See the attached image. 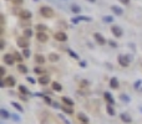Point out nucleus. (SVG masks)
Wrapping results in <instances>:
<instances>
[{"mask_svg":"<svg viewBox=\"0 0 142 124\" xmlns=\"http://www.w3.org/2000/svg\"><path fill=\"white\" fill-rule=\"evenodd\" d=\"M40 14H41L44 18L50 19V18L54 16V10L51 9L50 6H41V8H40Z\"/></svg>","mask_w":142,"mask_h":124,"instance_id":"obj_1","label":"nucleus"},{"mask_svg":"<svg viewBox=\"0 0 142 124\" xmlns=\"http://www.w3.org/2000/svg\"><path fill=\"white\" fill-rule=\"evenodd\" d=\"M80 21H85V22H91L92 21V18L91 16H82V15H79V16H75V18H72L71 19V22L76 25V24H79Z\"/></svg>","mask_w":142,"mask_h":124,"instance_id":"obj_2","label":"nucleus"},{"mask_svg":"<svg viewBox=\"0 0 142 124\" xmlns=\"http://www.w3.org/2000/svg\"><path fill=\"white\" fill-rule=\"evenodd\" d=\"M3 61H4V63H5V65H8V66H13V65L15 63V58H14V55L5 53V55L3 56Z\"/></svg>","mask_w":142,"mask_h":124,"instance_id":"obj_3","label":"nucleus"},{"mask_svg":"<svg viewBox=\"0 0 142 124\" xmlns=\"http://www.w3.org/2000/svg\"><path fill=\"white\" fill-rule=\"evenodd\" d=\"M117 61H118L120 66H122V67H127L130 65V61H128V58H127L126 55H118L117 56Z\"/></svg>","mask_w":142,"mask_h":124,"instance_id":"obj_4","label":"nucleus"},{"mask_svg":"<svg viewBox=\"0 0 142 124\" xmlns=\"http://www.w3.org/2000/svg\"><path fill=\"white\" fill-rule=\"evenodd\" d=\"M19 16H20V19L21 20H30L31 19V16H32V14H31L30 10L24 9V10H20Z\"/></svg>","mask_w":142,"mask_h":124,"instance_id":"obj_5","label":"nucleus"},{"mask_svg":"<svg viewBox=\"0 0 142 124\" xmlns=\"http://www.w3.org/2000/svg\"><path fill=\"white\" fill-rule=\"evenodd\" d=\"M16 45L21 48H28L29 47V40L26 37H24V36H23V37H19L16 40Z\"/></svg>","mask_w":142,"mask_h":124,"instance_id":"obj_6","label":"nucleus"},{"mask_svg":"<svg viewBox=\"0 0 142 124\" xmlns=\"http://www.w3.org/2000/svg\"><path fill=\"white\" fill-rule=\"evenodd\" d=\"M54 37H55L56 41H60V42H65V41H67V35L65 32H62V31H57V32H55Z\"/></svg>","mask_w":142,"mask_h":124,"instance_id":"obj_7","label":"nucleus"},{"mask_svg":"<svg viewBox=\"0 0 142 124\" xmlns=\"http://www.w3.org/2000/svg\"><path fill=\"white\" fill-rule=\"evenodd\" d=\"M94 38L96 40V42H97L99 45H101V46L105 45V44L107 42V41H106V38L104 37V35H101L100 32H95V34H94Z\"/></svg>","mask_w":142,"mask_h":124,"instance_id":"obj_8","label":"nucleus"},{"mask_svg":"<svg viewBox=\"0 0 142 124\" xmlns=\"http://www.w3.org/2000/svg\"><path fill=\"white\" fill-rule=\"evenodd\" d=\"M111 32H112V35H114L115 37H121L122 36V29L120 27V26H116V25H114L112 27H111Z\"/></svg>","mask_w":142,"mask_h":124,"instance_id":"obj_9","label":"nucleus"},{"mask_svg":"<svg viewBox=\"0 0 142 124\" xmlns=\"http://www.w3.org/2000/svg\"><path fill=\"white\" fill-rule=\"evenodd\" d=\"M4 79V82H5V85L8 87H14L15 86V83H16V81H15V78L13 76H8L6 78H3Z\"/></svg>","mask_w":142,"mask_h":124,"instance_id":"obj_10","label":"nucleus"},{"mask_svg":"<svg viewBox=\"0 0 142 124\" xmlns=\"http://www.w3.org/2000/svg\"><path fill=\"white\" fill-rule=\"evenodd\" d=\"M104 98H105V101L108 103V104H114L115 103V99H114V97H112V94L110 93V92H105L104 93Z\"/></svg>","mask_w":142,"mask_h":124,"instance_id":"obj_11","label":"nucleus"},{"mask_svg":"<svg viewBox=\"0 0 142 124\" xmlns=\"http://www.w3.org/2000/svg\"><path fill=\"white\" fill-rule=\"evenodd\" d=\"M120 119L122 120L123 123H131L132 122V118H131V115L128 113H121L120 114Z\"/></svg>","mask_w":142,"mask_h":124,"instance_id":"obj_12","label":"nucleus"},{"mask_svg":"<svg viewBox=\"0 0 142 124\" xmlns=\"http://www.w3.org/2000/svg\"><path fill=\"white\" fill-rule=\"evenodd\" d=\"M36 38H38V41H40V42H46L47 40H49V36H47L45 32H38L36 34Z\"/></svg>","mask_w":142,"mask_h":124,"instance_id":"obj_13","label":"nucleus"},{"mask_svg":"<svg viewBox=\"0 0 142 124\" xmlns=\"http://www.w3.org/2000/svg\"><path fill=\"white\" fill-rule=\"evenodd\" d=\"M77 119H79L82 124H87L89 123V120H90L89 117H87L85 113H79V114H77Z\"/></svg>","mask_w":142,"mask_h":124,"instance_id":"obj_14","label":"nucleus"},{"mask_svg":"<svg viewBox=\"0 0 142 124\" xmlns=\"http://www.w3.org/2000/svg\"><path fill=\"white\" fill-rule=\"evenodd\" d=\"M38 82L42 86H46L47 83H50V77L49 76H40L38 79Z\"/></svg>","mask_w":142,"mask_h":124,"instance_id":"obj_15","label":"nucleus"},{"mask_svg":"<svg viewBox=\"0 0 142 124\" xmlns=\"http://www.w3.org/2000/svg\"><path fill=\"white\" fill-rule=\"evenodd\" d=\"M61 101H62V103H64L65 105H69V107H74V101H72L71 98L66 97V95L61 97Z\"/></svg>","mask_w":142,"mask_h":124,"instance_id":"obj_16","label":"nucleus"},{"mask_svg":"<svg viewBox=\"0 0 142 124\" xmlns=\"http://www.w3.org/2000/svg\"><path fill=\"white\" fill-rule=\"evenodd\" d=\"M118 79L116 78V77H112V78H110V87L112 88V89H117L118 88Z\"/></svg>","mask_w":142,"mask_h":124,"instance_id":"obj_17","label":"nucleus"},{"mask_svg":"<svg viewBox=\"0 0 142 124\" xmlns=\"http://www.w3.org/2000/svg\"><path fill=\"white\" fill-rule=\"evenodd\" d=\"M0 117H1L3 119H9L10 117H11V114H10L5 108H0Z\"/></svg>","mask_w":142,"mask_h":124,"instance_id":"obj_18","label":"nucleus"},{"mask_svg":"<svg viewBox=\"0 0 142 124\" xmlns=\"http://www.w3.org/2000/svg\"><path fill=\"white\" fill-rule=\"evenodd\" d=\"M51 89L55 91V92H61V91H62V86H61L59 82H52V83H51Z\"/></svg>","mask_w":142,"mask_h":124,"instance_id":"obj_19","label":"nucleus"},{"mask_svg":"<svg viewBox=\"0 0 142 124\" xmlns=\"http://www.w3.org/2000/svg\"><path fill=\"white\" fill-rule=\"evenodd\" d=\"M111 10L114 11V14H116V15H118V16H121L123 14V10L120 8V6H117V5H112L111 6Z\"/></svg>","mask_w":142,"mask_h":124,"instance_id":"obj_20","label":"nucleus"},{"mask_svg":"<svg viewBox=\"0 0 142 124\" xmlns=\"http://www.w3.org/2000/svg\"><path fill=\"white\" fill-rule=\"evenodd\" d=\"M35 30H38V32H45L49 29H47L46 25H44V24H36L35 25Z\"/></svg>","mask_w":142,"mask_h":124,"instance_id":"obj_21","label":"nucleus"},{"mask_svg":"<svg viewBox=\"0 0 142 124\" xmlns=\"http://www.w3.org/2000/svg\"><path fill=\"white\" fill-rule=\"evenodd\" d=\"M20 26L24 29H30L31 26V20H21L20 21Z\"/></svg>","mask_w":142,"mask_h":124,"instance_id":"obj_22","label":"nucleus"},{"mask_svg":"<svg viewBox=\"0 0 142 124\" xmlns=\"http://www.w3.org/2000/svg\"><path fill=\"white\" fill-rule=\"evenodd\" d=\"M61 111L66 114H72L74 113V109L72 107H69V105H61Z\"/></svg>","mask_w":142,"mask_h":124,"instance_id":"obj_23","label":"nucleus"},{"mask_svg":"<svg viewBox=\"0 0 142 124\" xmlns=\"http://www.w3.org/2000/svg\"><path fill=\"white\" fill-rule=\"evenodd\" d=\"M49 60L51 62H57L60 60V56L57 53H55V52H51V53H49Z\"/></svg>","mask_w":142,"mask_h":124,"instance_id":"obj_24","label":"nucleus"},{"mask_svg":"<svg viewBox=\"0 0 142 124\" xmlns=\"http://www.w3.org/2000/svg\"><path fill=\"white\" fill-rule=\"evenodd\" d=\"M35 61L40 63V65H42V63H45V57H44V55H41V53H36L35 55Z\"/></svg>","mask_w":142,"mask_h":124,"instance_id":"obj_25","label":"nucleus"},{"mask_svg":"<svg viewBox=\"0 0 142 124\" xmlns=\"http://www.w3.org/2000/svg\"><path fill=\"white\" fill-rule=\"evenodd\" d=\"M120 99H121L122 102H125V103H130V102H131V97L127 95L126 93H121V94H120Z\"/></svg>","mask_w":142,"mask_h":124,"instance_id":"obj_26","label":"nucleus"},{"mask_svg":"<svg viewBox=\"0 0 142 124\" xmlns=\"http://www.w3.org/2000/svg\"><path fill=\"white\" fill-rule=\"evenodd\" d=\"M18 71H19L20 73H24V75H26L28 73V67L25 66V65H23V63H19V66H18Z\"/></svg>","mask_w":142,"mask_h":124,"instance_id":"obj_27","label":"nucleus"},{"mask_svg":"<svg viewBox=\"0 0 142 124\" xmlns=\"http://www.w3.org/2000/svg\"><path fill=\"white\" fill-rule=\"evenodd\" d=\"M19 91H20V93H21V94H25V95L31 94V93H30V91H29L25 86H23V85H20V86H19Z\"/></svg>","mask_w":142,"mask_h":124,"instance_id":"obj_28","label":"nucleus"},{"mask_svg":"<svg viewBox=\"0 0 142 124\" xmlns=\"http://www.w3.org/2000/svg\"><path fill=\"white\" fill-rule=\"evenodd\" d=\"M106 112H107V114H110L111 117H114L115 114H116V112H115L114 107L111 104H107V107H106Z\"/></svg>","mask_w":142,"mask_h":124,"instance_id":"obj_29","label":"nucleus"},{"mask_svg":"<svg viewBox=\"0 0 142 124\" xmlns=\"http://www.w3.org/2000/svg\"><path fill=\"white\" fill-rule=\"evenodd\" d=\"M102 21H104L105 24H111V22H114V18L111 15H105L104 18H102Z\"/></svg>","mask_w":142,"mask_h":124,"instance_id":"obj_30","label":"nucleus"},{"mask_svg":"<svg viewBox=\"0 0 142 124\" xmlns=\"http://www.w3.org/2000/svg\"><path fill=\"white\" fill-rule=\"evenodd\" d=\"M14 58H15V61H16V62H19V63H21V62L24 61V56H23V55H20L19 52H15V53H14Z\"/></svg>","mask_w":142,"mask_h":124,"instance_id":"obj_31","label":"nucleus"},{"mask_svg":"<svg viewBox=\"0 0 142 124\" xmlns=\"http://www.w3.org/2000/svg\"><path fill=\"white\" fill-rule=\"evenodd\" d=\"M34 72H35L36 75H39V76H41V75H44V73L46 72V70H45V68H41V67H35V68H34Z\"/></svg>","mask_w":142,"mask_h":124,"instance_id":"obj_32","label":"nucleus"},{"mask_svg":"<svg viewBox=\"0 0 142 124\" xmlns=\"http://www.w3.org/2000/svg\"><path fill=\"white\" fill-rule=\"evenodd\" d=\"M67 53L71 56L72 58H75V60H80V57H79V55L76 53L74 50H71V48H67Z\"/></svg>","mask_w":142,"mask_h":124,"instance_id":"obj_33","label":"nucleus"},{"mask_svg":"<svg viewBox=\"0 0 142 124\" xmlns=\"http://www.w3.org/2000/svg\"><path fill=\"white\" fill-rule=\"evenodd\" d=\"M32 35H34V32H32V30H31V29H25V30H24V37L30 38Z\"/></svg>","mask_w":142,"mask_h":124,"instance_id":"obj_34","label":"nucleus"},{"mask_svg":"<svg viewBox=\"0 0 142 124\" xmlns=\"http://www.w3.org/2000/svg\"><path fill=\"white\" fill-rule=\"evenodd\" d=\"M70 9H71L72 12H75V14H80V11H81V8H80L79 5H76V4H72Z\"/></svg>","mask_w":142,"mask_h":124,"instance_id":"obj_35","label":"nucleus"},{"mask_svg":"<svg viewBox=\"0 0 142 124\" xmlns=\"http://www.w3.org/2000/svg\"><path fill=\"white\" fill-rule=\"evenodd\" d=\"M11 105H13V107H14V108H15L16 111H19L20 113H23V112H24L23 107H21V105H20L19 103H16V102H11Z\"/></svg>","mask_w":142,"mask_h":124,"instance_id":"obj_36","label":"nucleus"},{"mask_svg":"<svg viewBox=\"0 0 142 124\" xmlns=\"http://www.w3.org/2000/svg\"><path fill=\"white\" fill-rule=\"evenodd\" d=\"M30 55H31V51H30L29 48H24V50H23V56L25 58H29Z\"/></svg>","mask_w":142,"mask_h":124,"instance_id":"obj_37","label":"nucleus"},{"mask_svg":"<svg viewBox=\"0 0 142 124\" xmlns=\"http://www.w3.org/2000/svg\"><path fill=\"white\" fill-rule=\"evenodd\" d=\"M133 87H135V89H141L142 88V81L141 79H137V81L135 82Z\"/></svg>","mask_w":142,"mask_h":124,"instance_id":"obj_38","label":"nucleus"},{"mask_svg":"<svg viewBox=\"0 0 142 124\" xmlns=\"http://www.w3.org/2000/svg\"><path fill=\"white\" fill-rule=\"evenodd\" d=\"M59 118H60V119H61V120H62V122H64L65 124H71V123H70V122H69V120L66 119V118H65V115H64V114H59Z\"/></svg>","mask_w":142,"mask_h":124,"instance_id":"obj_39","label":"nucleus"},{"mask_svg":"<svg viewBox=\"0 0 142 124\" xmlns=\"http://www.w3.org/2000/svg\"><path fill=\"white\" fill-rule=\"evenodd\" d=\"M42 98H44V101H45V102H46L47 104H52V101H51V98H50V97H49V95H44V97H42Z\"/></svg>","mask_w":142,"mask_h":124,"instance_id":"obj_40","label":"nucleus"},{"mask_svg":"<svg viewBox=\"0 0 142 124\" xmlns=\"http://www.w3.org/2000/svg\"><path fill=\"white\" fill-rule=\"evenodd\" d=\"M11 118H13L14 122H20V120H21V118H20L18 114H11Z\"/></svg>","mask_w":142,"mask_h":124,"instance_id":"obj_41","label":"nucleus"},{"mask_svg":"<svg viewBox=\"0 0 142 124\" xmlns=\"http://www.w3.org/2000/svg\"><path fill=\"white\" fill-rule=\"evenodd\" d=\"M89 85H90V83H89V81H86V79H82V81H81V83H80V87H87Z\"/></svg>","mask_w":142,"mask_h":124,"instance_id":"obj_42","label":"nucleus"},{"mask_svg":"<svg viewBox=\"0 0 142 124\" xmlns=\"http://www.w3.org/2000/svg\"><path fill=\"white\" fill-rule=\"evenodd\" d=\"M108 45H110L111 47H114V48H116V47H117V44L115 42L114 40H110V41H108Z\"/></svg>","mask_w":142,"mask_h":124,"instance_id":"obj_43","label":"nucleus"},{"mask_svg":"<svg viewBox=\"0 0 142 124\" xmlns=\"http://www.w3.org/2000/svg\"><path fill=\"white\" fill-rule=\"evenodd\" d=\"M26 81H28V82H30L31 85H35V83H36V81H35L32 77H28V78H26Z\"/></svg>","mask_w":142,"mask_h":124,"instance_id":"obj_44","label":"nucleus"},{"mask_svg":"<svg viewBox=\"0 0 142 124\" xmlns=\"http://www.w3.org/2000/svg\"><path fill=\"white\" fill-rule=\"evenodd\" d=\"M0 75H1V79H3V77L5 76V68L4 67H0Z\"/></svg>","mask_w":142,"mask_h":124,"instance_id":"obj_45","label":"nucleus"},{"mask_svg":"<svg viewBox=\"0 0 142 124\" xmlns=\"http://www.w3.org/2000/svg\"><path fill=\"white\" fill-rule=\"evenodd\" d=\"M4 47H5V41L0 40V50H4Z\"/></svg>","mask_w":142,"mask_h":124,"instance_id":"obj_46","label":"nucleus"},{"mask_svg":"<svg viewBox=\"0 0 142 124\" xmlns=\"http://www.w3.org/2000/svg\"><path fill=\"white\" fill-rule=\"evenodd\" d=\"M52 107H55V108H57V109H61V105L59 104V103H56V102H52Z\"/></svg>","mask_w":142,"mask_h":124,"instance_id":"obj_47","label":"nucleus"},{"mask_svg":"<svg viewBox=\"0 0 142 124\" xmlns=\"http://www.w3.org/2000/svg\"><path fill=\"white\" fill-rule=\"evenodd\" d=\"M14 1V4H16V5H21L23 3H24V0H13Z\"/></svg>","mask_w":142,"mask_h":124,"instance_id":"obj_48","label":"nucleus"},{"mask_svg":"<svg viewBox=\"0 0 142 124\" xmlns=\"http://www.w3.org/2000/svg\"><path fill=\"white\" fill-rule=\"evenodd\" d=\"M6 86V85H5V82H4V79H1V81H0V87H1V88H4V87Z\"/></svg>","mask_w":142,"mask_h":124,"instance_id":"obj_49","label":"nucleus"},{"mask_svg":"<svg viewBox=\"0 0 142 124\" xmlns=\"http://www.w3.org/2000/svg\"><path fill=\"white\" fill-rule=\"evenodd\" d=\"M80 66H81V67H86V62H85V61H80Z\"/></svg>","mask_w":142,"mask_h":124,"instance_id":"obj_50","label":"nucleus"},{"mask_svg":"<svg viewBox=\"0 0 142 124\" xmlns=\"http://www.w3.org/2000/svg\"><path fill=\"white\" fill-rule=\"evenodd\" d=\"M120 1H121L122 4H125V5H127V4L130 3V0H120Z\"/></svg>","mask_w":142,"mask_h":124,"instance_id":"obj_51","label":"nucleus"},{"mask_svg":"<svg viewBox=\"0 0 142 124\" xmlns=\"http://www.w3.org/2000/svg\"><path fill=\"white\" fill-rule=\"evenodd\" d=\"M35 95H38V97H44V94H42L41 92H36V93H35Z\"/></svg>","mask_w":142,"mask_h":124,"instance_id":"obj_52","label":"nucleus"},{"mask_svg":"<svg viewBox=\"0 0 142 124\" xmlns=\"http://www.w3.org/2000/svg\"><path fill=\"white\" fill-rule=\"evenodd\" d=\"M0 18H1V24H4V21H5V20H4V15L1 14V15H0Z\"/></svg>","mask_w":142,"mask_h":124,"instance_id":"obj_53","label":"nucleus"},{"mask_svg":"<svg viewBox=\"0 0 142 124\" xmlns=\"http://www.w3.org/2000/svg\"><path fill=\"white\" fill-rule=\"evenodd\" d=\"M20 98H21V99H23V101H25V102H26V101H28V99H26V97H24V95H21V97H20Z\"/></svg>","mask_w":142,"mask_h":124,"instance_id":"obj_54","label":"nucleus"},{"mask_svg":"<svg viewBox=\"0 0 142 124\" xmlns=\"http://www.w3.org/2000/svg\"><path fill=\"white\" fill-rule=\"evenodd\" d=\"M87 1H90V3H96V0H87Z\"/></svg>","mask_w":142,"mask_h":124,"instance_id":"obj_55","label":"nucleus"},{"mask_svg":"<svg viewBox=\"0 0 142 124\" xmlns=\"http://www.w3.org/2000/svg\"><path fill=\"white\" fill-rule=\"evenodd\" d=\"M34 1H39V0H34Z\"/></svg>","mask_w":142,"mask_h":124,"instance_id":"obj_56","label":"nucleus"},{"mask_svg":"<svg viewBox=\"0 0 142 124\" xmlns=\"http://www.w3.org/2000/svg\"><path fill=\"white\" fill-rule=\"evenodd\" d=\"M141 91H142V88H141Z\"/></svg>","mask_w":142,"mask_h":124,"instance_id":"obj_57","label":"nucleus"}]
</instances>
